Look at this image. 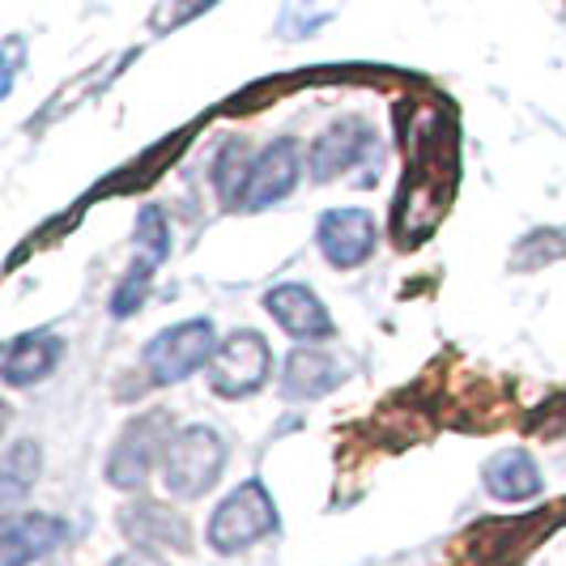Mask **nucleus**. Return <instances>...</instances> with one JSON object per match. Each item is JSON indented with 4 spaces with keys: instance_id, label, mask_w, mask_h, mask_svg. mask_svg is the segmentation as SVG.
<instances>
[{
    "instance_id": "f257e3e1",
    "label": "nucleus",
    "mask_w": 566,
    "mask_h": 566,
    "mask_svg": "<svg viewBox=\"0 0 566 566\" xmlns=\"http://www.w3.org/2000/svg\"><path fill=\"white\" fill-rule=\"evenodd\" d=\"M222 469H227V439L213 426L192 422L167 439L158 478L175 503H197L222 482Z\"/></svg>"
},
{
    "instance_id": "f03ea898",
    "label": "nucleus",
    "mask_w": 566,
    "mask_h": 566,
    "mask_svg": "<svg viewBox=\"0 0 566 566\" xmlns=\"http://www.w3.org/2000/svg\"><path fill=\"white\" fill-rule=\"evenodd\" d=\"M282 528V515H277V503L269 494L264 482H243L234 485L227 499L213 507L209 524H205V541L213 554L222 558H234V554H248L260 541H269Z\"/></svg>"
},
{
    "instance_id": "7ed1b4c3",
    "label": "nucleus",
    "mask_w": 566,
    "mask_h": 566,
    "mask_svg": "<svg viewBox=\"0 0 566 566\" xmlns=\"http://www.w3.org/2000/svg\"><path fill=\"white\" fill-rule=\"evenodd\" d=\"M379 133L367 119H337L328 124L307 149V175L315 184H333V179H375L379 170Z\"/></svg>"
},
{
    "instance_id": "20e7f679",
    "label": "nucleus",
    "mask_w": 566,
    "mask_h": 566,
    "mask_svg": "<svg viewBox=\"0 0 566 566\" xmlns=\"http://www.w3.org/2000/svg\"><path fill=\"white\" fill-rule=\"evenodd\" d=\"M218 345L222 340H218L213 319H184L175 328H163L158 337L145 345L142 363L158 388H170V384L192 379L200 367H209L213 354H218Z\"/></svg>"
},
{
    "instance_id": "39448f33",
    "label": "nucleus",
    "mask_w": 566,
    "mask_h": 566,
    "mask_svg": "<svg viewBox=\"0 0 566 566\" xmlns=\"http://www.w3.org/2000/svg\"><path fill=\"white\" fill-rule=\"evenodd\" d=\"M170 418L163 409L154 413H142L137 422H128L119 430V439L107 452V464H103V478L115 485V490H142L154 473V464H163V448L170 439Z\"/></svg>"
},
{
    "instance_id": "423d86ee",
    "label": "nucleus",
    "mask_w": 566,
    "mask_h": 566,
    "mask_svg": "<svg viewBox=\"0 0 566 566\" xmlns=\"http://www.w3.org/2000/svg\"><path fill=\"white\" fill-rule=\"evenodd\" d=\"M269 375H273V349H269V340L260 337L255 328H239V333H230L218 345V354L209 363V388L222 400H243L252 397V392H260L269 384Z\"/></svg>"
},
{
    "instance_id": "0eeeda50",
    "label": "nucleus",
    "mask_w": 566,
    "mask_h": 566,
    "mask_svg": "<svg viewBox=\"0 0 566 566\" xmlns=\"http://www.w3.org/2000/svg\"><path fill=\"white\" fill-rule=\"evenodd\" d=\"M315 243L333 269H358V264H367L379 243V222L370 209H358V205L328 209L315 222Z\"/></svg>"
},
{
    "instance_id": "6e6552de",
    "label": "nucleus",
    "mask_w": 566,
    "mask_h": 566,
    "mask_svg": "<svg viewBox=\"0 0 566 566\" xmlns=\"http://www.w3.org/2000/svg\"><path fill=\"white\" fill-rule=\"evenodd\" d=\"M264 312L273 315L277 328L290 340H298V345H324V340L337 337V324H333V315L324 307V298L303 282L273 285L264 294Z\"/></svg>"
},
{
    "instance_id": "1a4fd4ad",
    "label": "nucleus",
    "mask_w": 566,
    "mask_h": 566,
    "mask_svg": "<svg viewBox=\"0 0 566 566\" xmlns=\"http://www.w3.org/2000/svg\"><path fill=\"white\" fill-rule=\"evenodd\" d=\"M303 179V145L294 137H277L273 145H264L255 154L252 179H248V192H243V213H260V209H273L282 205Z\"/></svg>"
},
{
    "instance_id": "9d476101",
    "label": "nucleus",
    "mask_w": 566,
    "mask_h": 566,
    "mask_svg": "<svg viewBox=\"0 0 566 566\" xmlns=\"http://www.w3.org/2000/svg\"><path fill=\"white\" fill-rule=\"evenodd\" d=\"M119 533L133 541L137 549H192V533H188V520L175 515L167 503H154V499H133L119 507Z\"/></svg>"
},
{
    "instance_id": "9b49d317",
    "label": "nucleus",
    "mask_w": 566,
    "mask_h": 566,
    "mask_svg": "<svg viewBox=\"0 0 566 566\" xmlns=\"http://www.w3.org/2000/svg\"><path fill=\"white\" fill-rule=\"evenodd\" d=\"M69 537V524L60 515H43V511H27L4 520L0 528V566H30L60 549Z\"/></svg>"
},
{
    "instance_id": "f8f14e48",
    "label": "nucleus",
    "mask_w": 566,
    "mask_h": 566,
    "mask_svg": "<svg viewBox=\"0 0 566 566\" xmlns=\"http://www.w3.org/2000/svg\"><path fill=\"white\" fill-rule=\"evenodd\" d=\"M64 358V337L60 333H22L4 345L0 358V379L9 388H34L43 379H52Z\"/></svg>"
},
{
    "instance_id": "ddd939ff",
    "label": "nucleus",
    "mask_w": 566,
    "mask_h": 566,
    "mask_svg": "<svg viewBox=\"0 0 566 566\" xmlns=\"http://www.w3.org/2000/svg\"><path fill=\"white\" fill-rule=\"evenodd\" d=\"M345 379H349V367H345L340 358L324 354V349H315V345H298L282 367V397L285 400H319V397H328L333 388H340Z\"/></svg>"
},
{
    "instance_id": "4468645a",
    "label": "nucleus",
    "mask_w": 566,
    "mask_h": 566,
    "mask_svg": "<svg viewBox=\"0 0 566 566\" xmlns=\"http://www.w3.org/2000/svg\"><path fill=\"white\" fill-rule=\"evenodd\" d=\"M490 499L499 503H533L541 490H545V478H541L537 460L524 452V448H507L499 452L482 473Z\"/></svg>"
},
{
    "instance_id": "2eb2a0df",
    "label": "nucleus",
    "mask_w": 566,
    "mask_h": 566,
    "mask_svg": "<svg viewBox=\"0 0 566 566\" xmlns=\"http://www.w3.org/2000/svg\"><path fill=\"white\" fill-rule=\"evenodd\" d=\"M252 149H248V142H227L222 149H218V158H213V170H209V179H213V188H218V197H222V205H230V209H239L243 205V192H248V179H252Z\"/></svg>"
},
{
    "instance_id": "dca6fc26",
    "label": "nucleus",
    "mask_w": 566,
    "mask_h": 566,
    "mask_svg": "<svg viewBox=\"0 0 566 566\" xmlns=\"http://www.w3.org/2000/svg\"><path fill=\"white\" fill-rule=\"evenodd\" d=\"M345 0H285L282 4V18L273 34L285 39V43H303V39H315L319 30L328 27L333 18L340 13Z\"/></svg>"
},
{
    "instance_id": "f3484780",
    "label": "nucleus",
    "mask_w": 566,
    "mask_h": 566,
    "mask_svg": "<svg viewBox=\"0 0 566 566\" xmlns=\"http://www.w3.org/2000/svg\"><path fill=\"white\" fill-rule=\"evenodd\" d=\"M39 460H43V448L34 439H18L4 452V460H0V503L4 507L22 503V494L39 482Z\"/></svg>"
},
{
    "instance_id": "a211bd4d",
    "label": "nucleus",
    "mask_w": 566,
    "mask_h": 566,
    "mask_svg": "<svg viewBox=\"0 0 566 566\" xmlns=\"http://www.w3.org/2000/svg\"><path fill=\"white\" fill-rule=\"evenodd\" d=\"M566 255V230L558 227H541L533 234H524L520 243H515V252H511V269H520V273H528V269H541V264H554V260H563Z\"/></svg>"
},
{
    "instance_id": "6ab92c4d",
    "label": "nucleus",
    "mask_w": 566,
    "mask_h": 566,
    "mask_svg": "<svg viewBox=\"0 0 566 566\" xmlns=\"http://www.w3.org/2000/svg\"><path fill=\"white\" fill-rule=\"evenodd\" d=\"M133 243H137V255H142V260H149V264L163 269V260L170 255V227H167L163 205H145L142 213H137Z\"/></svg>"
},
{
    "instance_id": "aec40b11",
    "label": "nucleus",
    "mask_w": 566,
    "mask_h": 566,
    "mask_svg": "<svg viewBox=\"0 0 566 566\" xmlns=\"http://www.w3.org/2000/svg\"><path fill=\"white\" fill-rule=\"evenodd\" d=\"M154 273H158V264H149V260H142V255H137V264L128 269V277L115 285V294H112V315H115V319H128L133 312H142V303H145V294H149Z\"/></svg>"
},
{
    "instance_id": "412c9836",
    "label": "nucleus",
    "mask_w": 566,
    "mask_h": 566,
    "mask_svg": "<svg viewBox=\"0 0 566 566\" xmlns=\"http://www.w3.org/2000/svg\"><path fill=\"white\" fill-rule=\"evenodd\" d=\"M218 0H167L163 9H158V18H154V27L167 30V27H184V22H192L197 13L205 9H213Z\"/></svg>"
},
{
    "instance_id": "4be33fe9",
    "label": "nucleus",
    "mask_w": 566,
    "mask_h": 566,
    "mask_svg": "<svg viewBox=\"0 0 566 566\" xmlns=\"http://www.w3.org/2000/svg\"><path fill=\"white\" fill-rule=\"evenodd\" d=\"M18 69H22V39H4V77H0V94H13L18 82Z\"/></svg>"
},
{
    "instance_id": "5701e85b",
    "label": "nucleus",
    "mask_w": 566,
    "mask_h": 566,
    "mask_svg": "<svg viewBox=\"0 0 566 566\" xmlns=\"http://www.w3.org/2000/svg\"><path fill=\"white\" fill-rule=\"evenodd\" d=\"M112 566H170V563L158 558V549H137V545H133V549H124L119 558H112Z\"/></svg>"
}]
</instances>
